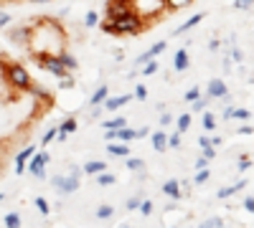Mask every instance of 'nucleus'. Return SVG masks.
Here are the masks:
<instances>
[{"label": "nucleus", "instance_id": "2", "mask_svg": "<svg viewBox=\"0 0 254 228\" xmlns=\"http://www.w3.org/2000/svg\"><path fill=\"white\" fill-rule=\"evenodd\" d=\"M5 223H8V226H18V215H8Z\"/></svg>", "mask_w": 254, "mask_h": 228}, {"label": "nucleus", "instance_id": "1", "mask_svg": "<svg viewBox=\"0 0 254 228\" xmlns=\"http://www.w3.org/2000/svg\"><path fill=\"white\" fill-rule=\"evenodd\" d=\"M196 0H104L102 31L115 38H140L188 10Z\"/></svg>", "mask_w": 254, "mask_h": 228}]
</instances>
